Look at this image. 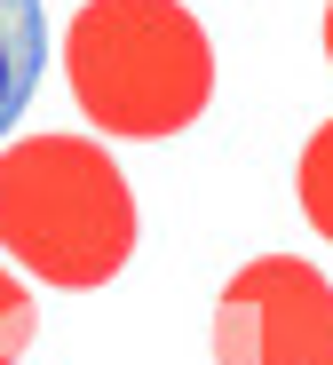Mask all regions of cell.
Instances as JSON below:
<instances>
[{"mask_svg":"<svg viewBox=\"0 0 333 365\" xmlns=\"http://www.w3.org/2000/svg\"><path fill=\"white\" fill-rule=\"evenodd\" d=\"M32 334H40V310H32V294H24V278L0 262V365H16L24 349H32Z\"/></svg>","mask_w":333,"mask_h":365,"instance_id":"6","label":"cell"},{"mask_svg":"<svg viewBox=\"0 0 333 365\" xmlns=\"http://www.w3.org/2000/svg\"><path fill=\"white\" fill-rule=\"evenodd\" d=\"M48 64V24H40V0H0V135L24 119L32 88Z\"/></svg>","mask_w":333,"mask_h":365,"instance_id":"4","label":"cell"},{"mask_svg":"<svg viewBox=\"0 0 333 365\" xmlns=\"http://www.w3.org/2000/svg\"><path fill=\"white\" fill-rule=\"evenodd\" d=\"M215 365H333V278L302 255H254L215 302Z\"/></svg>","mask_w":333,"mask_h":365,"instance_id":"3","label":"cell"},{"mask_svg":"<svg viewBox=\"0 0 333 365\" xmlns=\"http://www.w3.org/2000/svg\"><path fill=\"white\" fill-rule=\"evenodd\" d=\"M325 64H333V0H325Z\"/></svg>","mask_w":333,"mask_h":365,"instance_id":"7","label":"cell"},{"mask_svg":"<svg viewBox=\"0 0 333 365\" xmlns=\"http://www.w3.org/2000/svg\"><path fill=\"white\" fill-rule=\"evenodd\" d=\"M0 255L48 286H103L135 255V191L103 143L32 135L0 151Z\"/></svg>","mask_w":333,"mask_h":365,"instance_id":"2","label":"cell"},{"mask_svg":"<svg viewBox=\"0 0 333 365\" xmlns=\"http://www.w3.org/2000/svg\"><path fill=\"white\" fill-rule=\"evenodd\" d=\"M63 80L103 135L159 143L215 103V40L183 0H88L63 32Z\"/></svg>","mask_w":333,"mask_h":365,"instance_id":"1","label":"cell"},{"mask_svg":"<svg viewBox=\"0 0 333 365\" xmlns=\"http://www.w3.org/2000/svg\"><path fill=\"white\" fill-rule=\"evenodd\" d=\"M294 199H302V215H309V230L317 238H333V119L302 143V167H294Z\"/></svg>","mask_w":333,"mask_h":365,"instance_id":"5","label":"cell"}]
</instances>
